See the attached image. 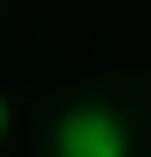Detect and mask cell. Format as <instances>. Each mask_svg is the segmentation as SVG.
Here are the masks:
<instances>
[{"instance_id":"cell-1","label":"cell","mask_w":151,"mask_h":157,"mask_svg":"<svg viewBox=\"0 0 151 157\" xmlns=\"http://www.w3.org/2000/svg\"><path fill=\"white\" fill-rule=\"evenodd\" d=\"M55 157H127V121L115 109L79 103L55 121Z\"/></svg>"},{"instance_id":"cell-2","label":"cell","mask_w":151,"mask_h":157,"mask_svg":"<svg viewBox=\"0 0 151 157\" xmlns=\"http://www.w3.org/2000/svg\"><path fill=\"white\" fill-rule=\"evenodd\" d=\"M6 121H12V109H6V97H0V139H6Z\"/></svg>"}]
</instances>
